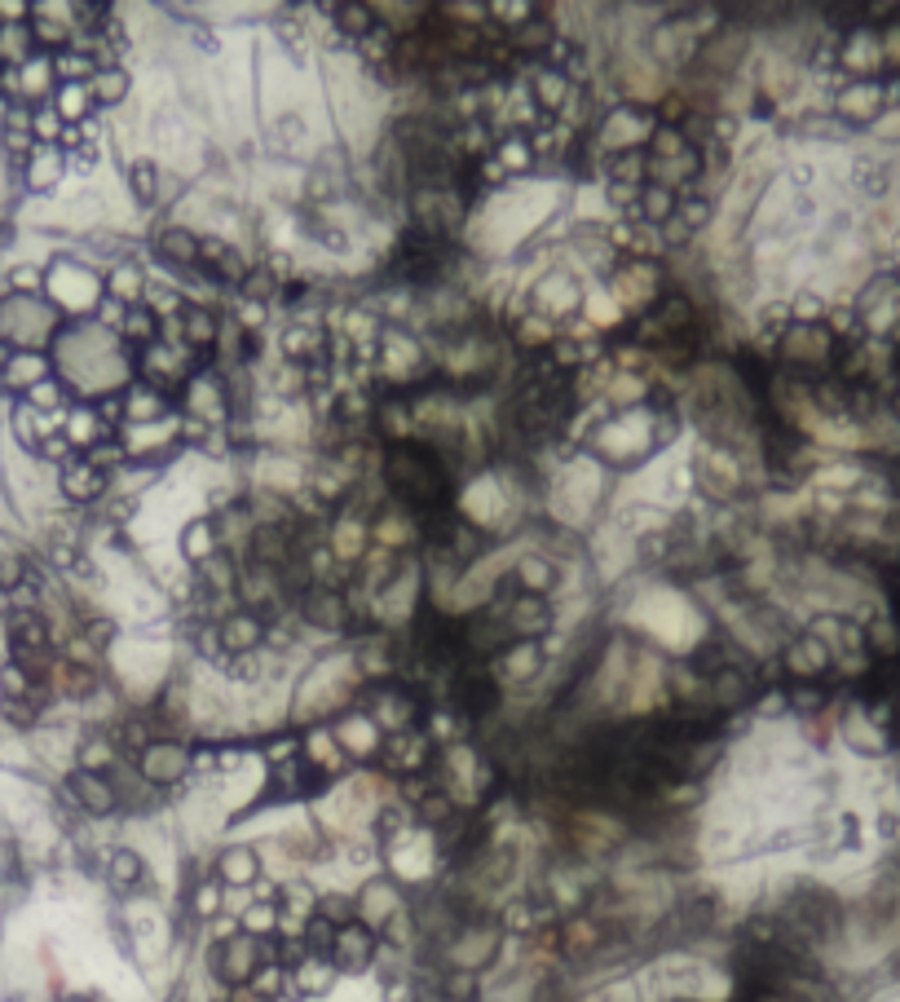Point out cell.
Wrapping results in <instances>:
<instances>
[{
    "instance_id": "cell-1",
    "label": "cell",
    "mask_w": 900,
    "mask_h": 1002,
    "mask_svg": "<svg viewBox=\"0 0 900 1002\" xmlns=\"http://www.w3.org/2000/svg\"><path fill=\"white\" fill-rule=\"evenodd\" d=\"M384 482L389 491L424 512H437L450 499V473L437 460V451L419 447V441H393L384 451Z\"/></svg>"
},
{
    "instance_id": "cell-2",
    "label": "cell",
    "mask_w": 900,
    "mask_h": 1002,
    "mask_svg": "<svg viewBox=\"0 0 900 1002\" xmlns=\"http://www.w3.org/2000/svg\"><path fill=\"white\" fill-rule=\"evenodd\" d=\"M265 963H274V950H270L261 936H252V932H235V936H225V941L212 945V971H216L225 985H235V989L252 985V976H257Z\"/></svg>"
},
{
    "instance_id": "cell-3",
    "label": "cell",
    "mask_w": 900,
    "mask_h": 1002,
    "mask_svg": "<svg viewBox=\"0 0 900 1002\" xmlns=\"http://www.w3.org/2000/svg\"><path fill=\"white\" fill-rule=\"evenodd\" d=\"M450 703H455L469 720H482L499 707V681L486 672V667H464V672H455V685H450Z\"/></svg>"
},
{
    "instance_id": "cell-4",
    "label": "cell",
    "mask_w": 900,
    "mask_h": 1002,
    "mask_svg": "<svg viewBox=\"0 0 900 1002\" xmlns=\"http://www.w3.org/2000/svg\"><path fill=\"white\" fill-rule=\"evenodd\" d=\"M331 967L335 971H350V976H358V971H367L371 963H376V932L363 923V919H354V923H345V928H335V941H331Z\"/></svg>"
},
{
    "instance_id": "cell-5",
    "label": "cell",
    "mask_w": 900,
    "mask_h": 1002,
    "mask_svg": "<svg viewBox=\"0 0 900 1002\" xmlns=\"http://www.w3.org/2000/svg\"><path fill=\"white\" fill-rule=\"evenodd\" d=\"M138 768L151 787H173L190 773V751L181 742H151L142 755H138Z\"/></svg>"
},
{
    "instance_id": "cell-6",
    "label": "cell",
    "mask_w": 900,
    "mask_h": 1002,
    "mask_svg": "<svg viewBox=\"0 0 900 1002\" xmlns=\"http://www.w3.org/2000/svg\"><path fill=\"white\" fill-rule=\"evenodd\" d=\"M67 791H71V800H75L84 813H97V817H106L110 809L120 804L116 787H110V777H106V773H88V768H75V773L67 777Z\"/></svg>"
},
{
    "instance_id": "cell-7",
    "label": "cell",
    "mask_w": 900,
    "mask_h": 1002,
    "mask_svg": "<svg viewBox=\"0 0 900 1002\" xmlns=\"http://www.w3.org/2000/svg\"><path fill=\"white\" fill-rule=\"evenodd\" d=\"M300 614H305V623L335 632V627H345V623H350V601H345V592H341V588L318 583V588H309V592H305Z\"/></svg>"
},
{
    "instance_id": "cell-8",
    "label": "cell",
    "mask_w": 900,
    "mask_h": 1002,
    "mask_svg": "<svg viewBox=\"0 0 900 1002\" xmlns=\"http://www.w3.org/2000/svg\"><path fill=\"white\" fill-rule=\"evenodd\" d=\"M428 755H433V746H428V738L415 733V729L389 733L384 746H380V759H384L393 773H419V768H428Z\"/></svg>"
},
{
    "instance_id": "cell-9",
    "label": "cell",
    "mask_w": 900,
    "mask_h": 1002,
    "mask_svg": "<svg viewBox=\"0 0 900 1002\" xmlns=\"http://www.w3.org/2000/svg\"><path fill=\"white\" fill-rule=\"evenodd\" d=\"M216 640H221V649L225 653H252L261 640H265V623H261V614H252V610H239V614H225L221 618V627H216Z\"/></svg>"
},
{
    "instance_id": "cell-10",
    "label": "cell",
    "mask_w": 900,
    "mask_h": 1002,
    "mask_svg": "<svg viewBox=\"0 0 900 1002\" xmlns=\"http://www.w3.org/2000/svg\"><path fill=\"white\" fill-rule=\"evenodd\" d=\"M781 354L791 358V363H821L830 354V331L821 322H795L791 331L781 337Z\"/></svg>"
},
{
    "instance_id": "cell-11",
    "label": "cell",
    "mask_w": 900,
    "mask_h": 1002,
    "mask_svg": "<svg viewBox=\"0 0 900 1002\" xmlns=\"http://www.w3.org/2000/svg\"><path fill=\"white\" fill-rule=\"evenodd\" d=\"M830 667V645L817 636V632H808V636H800V640H791V649H785V672L791 676H804V681H813V676H821Z\"/></svg>"
},
{
    "instance_id": "cell-12",
    "label": "cell",
    "mask_w": 900,
    "mask_h": 1002,
    "mask_svg": "<svg viewBox=\"0 0 900 1002\" xmlns=\"http://www.w3.org/2000/svg\"><path fill=\"white\" fill-rule=\"evenodd\" d=\"M199 266H203L212 279H221V283H244V274H248L244 257H239L230 244H225V239H203Z\"/></svg>"
},
{
    "instance_id": "cell-13",
    "label": "cell",
    "mask_w": 900,
    "mask_h": 1002,
    "mask_svg": "<svg viewBox=\"0 0 900 1002\" xmlns=\"http://www.w3.org/2000/svg\"><path fill=\"white\" fill-rule=\"evenodd\" d=\"M199 248H203V239L194 231H186V226H164L159 239H155V252L168 266H181V270H194L199 266Z\"/></svg>"
},
{
    "instance_id": "cell-14",
    "label": "cell",
    "mask_w": 900,
    "mask_h": 1002,
    "mask_svg": "<svg viewBox=\"0 0 900 1002\" xmlns=\"http://www.w3.org/2000/svg\"><path fill=\"white\" fill-rule=\"evenodd\" d=\"M398 910H402V901H398V893H393V883H367V887H363L358 915H363V923H367L371 932L384 928V923H393Z\"/></svg>"
},
{
    "instance_id": "cell-15",
    "label": "cell",
    "mask_w": 900,
    "mask_h": 1002,
    "mask_svg": "<svg viewBox=\"0 0 900 1002\" xmlns=\"http://www.w3.org/2000/svg\"><path fill=\"white\" fill-rule=\"evenodd\" d=\"M570 93H575V80H570L566 71L543 67V71L534 75V102H538V110H547V116L566 110V106H570Z\"/></svg>"
},
{
    "instance_id": "cell-16",
    "label": "cell",
    "mask_w": 900,
    "mask_h": 1002,
    "mask_svg": "<svg viewBox=\"0 0 900 1002\" xmlns=\"http://www.w3.org/2000/svg\"><path fill=\"white\" fill-rule=\"evenodd\" d=\"M601 941H605V923H596V919H575V923L560 928V954L566 958H592L601 950Z\"/></svg>"
},
{
    "instance_id": "cell-17",
    "label": "cell",
    "mask_w": 900,
    "mask_h": 1002,
    "mask_svg": "<svg viewBox=\"0 0 900 1002\" xmlns=\"http://www.w3.org/2000/svg\"><path fill=\"white\" fill-rule=\"evenodd\" d=\"M335 976H341V971H335L331 967V958H300L296 963V971H292V989L300 993V998H322L331 985H335Z\"/></svg>"
},
{
    "instance_id": "cell-18",
    "label": "cell",
    "mask_w": 900,
    "mask_h": 1002,
    "mask_svg": "<svg viewBox=\"0 0 900 1002\" xmlns=\"http://www.w3.org/2000/svg\"><path fill=\"white\" fill-rule=\"evenodd\" d=\"M216 870H221L225 887H252L261 879V857H257V848H230V852H221Z\"/></svg>"
},
{
    "instance_id": "cell-19",
    "label": "cell",
    "mask_w": 900,
    "mask_h": 1002,
    "mask_svg": "<svg viewBox=\"0 0 900 1002\" xmlns=\"http://www.w3.org/2000/svg\"><path fill=\"white\" fill-rule=\"evenodd\" d=\"M508 45H512V54L538 58V54H547V49L556 45V23H547L543 14H534V19H525V23L508 36Z\"/></svg>"
},
{
    "instance_id": "cell-20",
    "label": "cell",
    "mask_w": 900,
    "mask_h": 1002,
    "mask_svg": "<svg viewBox=\"0 0 900 1002\" xmlns=\"http://www.w3.org/2000/svg\"><path fill=\"white\" fill-rule=\"evenodd\" d=\"M36 49V27L27 23H0V62L5 67H27Z\"/></svg>"
},
{
    "instance_id": "cell-21",
    "label": "cell",
    "mask_w": 900,
    "mask_h": 1002,
    "mask_svg": "<svg viewBox=\"0 0 900 1002\" xmlns=\"http://www.w3.org/2000/svg\"><path fill=\"white\" fill-rule=\"evenodd\" d=\"M376 720H380L389 733L411 729V720H415V698H411L406 689H380V698H376Z\"/></svg>"
},
{
    "instance_id": "cell-22",
    "label": "cell",
    "mask_w": 900,
    "mask_h": 1002,
    "mask_svg": "<svg viewBox=\"0 0 900 1002\" xmlns=\"http://www.w3.org/2000/svg\"><path fill=\"white\" fill-rule=\"evenodd\" d=\"M609 181H614V186H631V190H640V186L649 181V155H644V151H636V146L614 151V155H609Z\"/></svg>"
},
{
    "instance_id": "cell-23",
    "label": "cell",
    "mask_w": 900,
    "mask_h": 1002,
    "mask_svg": "<svg viewBox=\"0 0 900 1002\" xmlns=\"http://www.w3.org/2000/svg\"><path fill=\"white\" fill-rule=\"evenodd\" d=\"M508 627H512V636H521V640H534L543 627H547V605H543V597H517V605H512V614H508Z\"/></svg>"
},
{
    "instance_id": "cell-24",
    "label": "cell",
    "mask_w": 900,
    "mask_h": 1002,
    "mask_svg": "<svg viewBox=\"0 0 900 1002\" xmlns=\"http://www.w3.org/2000/svg\"><path fill=\"white\" fill-rule=\"evenodd\" d=\"M106 874H110V883H116L120 893H133V887L146 883V861H142L133 848H120V852H110Z\"/></svg>"
},
{
    "instance_id": "cell-25",
    "label": "cell",
    "mask_w": 900,
    "mask_h": 1002,
    "mask_svg": "<svg viewBox=\"0 0 900 1002\" xmlns=\"http://www.w3.org/2000/svg\"><path fill=\"white\" fill-rule=\"evenodd\" d=\"M698 164H694V151L680 155V160H649V181L662 186V190H680L685 181H694Z\"/></svg>"
},
{
    "instance_id": "cell-26",
    "label": "cell",
    "mask_w": 900,
    "mask_h": 1002,
    "mask_svg": "<svg viewBox=\"0 0 900 1002\" xmlns=\"http://www.w3.org/2000/svg\"><path fill=\"white\" fill-rule=\"evenodd\" d=\"M181 331H186V345H194V350L216 345V318L203 305H181Z\"/></svg>"
},
{
    "instance_id": "cell-27",
    "label": "cell",
    "mask_w": 900,
    "mask_h": 1002,
    "mask_svg": "<svg viewBox=\"0 0 900 1002\" xmlns=\"http://www.w3.org/2000/svg\"><path fill=\"white\" fill-rule=\"evenodd\" d=\"M331 14L341 19V32L354 36V40H367L380 23H376V10L371 5H358V0H345V5H331Z\"/></svg>"
},
{
    "instance_id": "cell-28",
    "label": "cell",
    "mask_w": 900,
    "mask_h": 1002,
    "mask_svg": "<svg viewBox=\"0 0 900 1002\" xmlns=\"http://www.w3.org/2000/svg\"><path fill=\"white\" fill-rule=\"evenodd\" d=\"M125 93H129V75H125L120 67H102V71H93V80H88V97H93V102L116 106V102H125Z\"/></svg>"
},
{
    "instance_id": "cell-29",
    "label": "cell",
    "mask_w": 900,
    "mask_h": 1002,
    "mask_svg": "<svg viewBox=\"0 0 900 1002\" xmlns=\"http://www.w3.org/2000/svg\"><path fill=\"white\" fill-rule=\"evenodd\" d=\"M675 203H680V194H675V190H662V186H644V190H640V203H636V212L649 221V226H662V221H671V216H675Z\"/></svg>"
},
{
    "instance_id": "cell-30",
    "label": "cell",
    "mask_w": 900,
    "mask_h": 1002,
    "mask_svg": "<svg viewBox=\"0 0 900 1002\" xmlns=\"http://www.w3.org/2000/svg\"><path fill=\"white\" fill-rule=\"evenodd\" d=\"M181 552L190 556V562H212V556H216V526L203 517V521H190L186 526V534H181Z\"/></svg>"
},
{
    "instance_id": "cell-31",
    "label": "cell",
    "mask_w": 900,
    "mask_h": 1002,
    "mask_svg": "<svg viewBox=\"0 0 900 1002\" xmlns=\"http://www.w3.org/2000/svg\"><path fill=\"white\" fill-rule=\"evenodd\" d=\"M746 698H750V681H746V672L729 667V672L711 676V703H715V707H737V703H746Z\"/></svg>"
},
{
    "instance_id": "cell-32",
    "label": "cell",
    "mask_w": 900,
    "mask_h": 1002,
    "mask_svg": "<svg viewBox=\"0 0 900 1002\" xmlns=\"http://www.w3.org/2000/svg\"><path fill=\"white\" fill-rule=\"evenodd\" d=\"M62 486H67V495H71V499H97V495H102V469H97V464H88V460H80V464H71V469H67Z\"/></svg>"
},
{
    "instance_id": "cell-33",
    "label": "cell",
    "mask_w": 900,
    "mask_h": 1002,
    "mask_svg": "<svg viewBox=\"0 0 900 1002\" xmlns=\"http://www.w3.org/2000/svg\"><path fill=\"white\" fill-rule=\"evenodd\" d=\"M543 667V653H538V645L534 640H521V645H508V658H504V672L512 676V681H530L534 672Z\"/></svg>"
},
{
    "instance_id": "cell-34",
    "label": "cell",
    "mask_w": 900,
    "mask_h": 1002,
    "mask_svg": "<svg viewBox=\"0 0 900 1002\" xmlns=\"http://www.w3.org/2000/svg\"><path fill=\"white\" fill-rule=\"evenodd\" d=\"M283 350H287V358H296V363L322 358V331H318V327H287Z\"/></svg>"
},
{
    "instance_id": "cell-35",
    "label": "cell",
    "mask_w": 900,
    "mask_h": 1002,
    "mask_svg": "<svg viewBox=\"0 0 900 1002\" xmlns=\"http://www.w3.org/2000/svg\"><path fill=\"white\" fill-rule=\"evenodd\" d=\"M694 146L685 142V133L680 129H671V125H658L653 133H649V160H680V155H689Z\"/></svg>"
},
{
    "instance_id": "cell-36",
    "label": "cell",
    "mask_w": 900,
    "mask_h": 1002,
    "mask_svg": "<svg viewBox=\"0 0 900 1002\" xmlns=\"http://www.w3.org/2000/svg\"><path fill=\"white\" fill-rule=\"evenodd\" d=\"M517 583L525 588V597H547L552 592V566L543 562V556H525V562L517 566Z\"/></svg>"
},
{
    "instance_id": "cell-37",
    "label": "cell",
    "mask_w": 900,
    "mask_h": 1002,
    "mask_svg": "<svg viewBox=\"0 0 900 1002\" xmlns=\"http://www.w3.org/2000/svg\"><path fill=\"white\" fill-rule=\"evenodd\" d=\"M839 106H843V116H852V120H869V116H878V106H883V89H869V84L848 89Z\"/></svg>"
},
{
    "instance_id": "cell-38",
    "label": "cell",
    "mask_w": 900,
    "mask_h": 1002,
    "mask_svg": "<svg viewBox=\"0 0 900 1002\" xmlns=\"http://www.w3.org/2000/svg\"><path fill=\"white\" fill-rule=\"evenodd\" d=\"M129 190H133V199L138 203H155L159 199V168L151 164V160H138L133 168H129Z\"/></svg>"
},
{
    "instance_id": "cell-39",
    "label": "cell",
    "mask_w": 900,
    "mask_h": 1002,
    "mask_svg": "<svg viewBox=\"0 0 900 1002\" xmlns=\"http://www.w3.org/2000/svg\"><path fill=\"white\" fill-rule=\"evenodd\" d=\"M878 58H883V45H878L869 32H856V36L848 40L843 62H848L852 71H869V67H878Z\"/></svg>"
},
{
    "instance_id": "cell-40",
    "label": "cell",
    "mask_w": 900,
    "mask_h": 1002,
    "mask_svg": "<svg viewBox=\"0 0 900 1002\" xmlns=\"http://www.w3.org/2000/svg\"><path fill=\"white\" fill-rule=\"evenodd\" d=\"M159 415H164V398H159L155 389H133V393L125 398V420L151 424V420H159Z\"/></svg>"
},
{
    "instance_id": "cell-41",
    "label": "cell",
    "mask_w": 900,
    "mask_h": 1002,
    "mask_svg": "<svg viewBox=\"0 0 900 1002\" xmlns=\"http://www.w3.org/2000/svg\"><path fill=\"white\" fill-rule=\"evenodd\" d=\"M88 106H93V97H88V84H62V89H58V102H54L58 120H80Z\"/></svg>"
},
{
    "instance_id": "cell-42",
    "label": "cell",
    "mask_w": 900,
    "mask_h": 1002,
    "mask_svg": "<svg viewBox=\"0 0 900 1002\" xmlns=\"http://www.w3.org/2000/svg\"><path fill=\"white\" fill-rule=\"evenodd\" d=\"M125 331L138 341V345H151L155 331H159V314L151 305H129V318H125Z\"/></svg>"
},
{
    "instance_id": "cell-43",
    "label": "cell",
    "mask_w": 900,
    "mask_h": 1002,
    "mask_svg": "<svg viewBox=\"0 0 900 1002\" xmlns=\"http://www.w3.org/2000/svg\"><path fill=\"white\" fill-rule=\"evenodd\" d=\"M14 71H19V97H40L54 84V67L49 62H27V67H14Z\"/></svg>"
},
{
    "instance_id": "cell-44",
    "label": "cell",
    "mask_w": 900,
    "mask_h": 1002,
    "mask_svg": "<svg viewBox=\"0 0 900 1002\" xmlns=\"http://www.w3.org/2000/svg\"><path fill=\"white\" fill-rule=\"evenodd\" d=\"M495 164H499L504 173L530 168V164H534V146H530L525 138H517V133H512V138H504V142H499V155H495Z\"/></svg>"
},
{
    "instance_id": "cell-45",
    "label": "cell",
    "mask_w": 900,
    "mask_h": 1002,
    "mask_svg": "<svg viewBox=\"0 0 900 1002\" xmlns=\"http://www.w3.org/2000/svg\"><path fill=\"white\" fill-rule=\"evenodd\" d=\"M415 817H419L424 826H446L450 817H455V804H450L446 791H428V795L415 804Z\"/></svg>"
},
{
    "instance_id": "cell-46",
    "label": "cell",
    "mask_w": 900,
    "mask_h": 1002,
    "mask_svg": "<svg viewBox=\"0 0 900 1002\" xmlns=\"http://www.w3.org/2000/svg\"><path fill=\"white\" fill-rule=\"evenodd\" d=\"M318 919H327L331 928H345V923H354V915H358V901L354 897H341V893H331V897H322L318 901V910H313Z\"/></svg>"
},
{
    "instance_id": "cell-47",
    "label": "cell",
    "mask_w": 900,
    "mask_h": 1002,
    "mask_svg": "<svg viewBox=\"0 0 900 1002\" xmlns=\"http://www.w3.org/2000/svg\"><path fill=\"white\" fill-rule=\"evenodd\" d=\"M203 588H212V592H230V588H239V570L225 562V556L216 552L212 562H203Z\"/></svg>"
},
{
    "instance_id": "cell-48",
    "label": "cell",
    "mask_w": 900,
    "mask_h": 1002,
    "mask_svg": "<svg viewBox=\"0 0 900 1002\" xmlns=\"http://www.w3.org/2000/svg\"><path fill=\"white\" fill-rule=\"evenodd\" d=\"M274 287H279V279H274V270H248L244 274V283H239V292L248 296V305H261V300H270L274 296Z\"/></svg>"
},
{
    "instance_id": "cell-49",
    "label": "cell",
    "mask_w": 900,
    "mask_h": 1002,
    "mask_svg": "<svg viewBox=\"0 0 900 1002\" xmlns=\"http://www.w3.org/2000/svg\"><path fill=\"white\" fill-rule=\"evenodd\" d=\"M675 212H680V226L694 235L698 226H707V221H711V199H702V194H689V199H680V203H675Z\"/></svg>"
},
{
    "instance_id": "cell-50",
    "label": "cell",
    "mask_w": 900,
    "mask_h": 1002,
    "mask_svg": "<svg viewBox=\"0 0 900 1002\" xmlns=\"http://www.w3.org/2000/svg\"><path fill=\"white\" fill-rule=\"evenodd\" d=\"M283 985H287V976H283V963H265L257 976H252V993H261V998H274L279 1002V993H283Z\"/></svg>"
},
{
    "instance_id": "cell-51",
    "label": "cell",
    "mask_w": 900,
    "mask_h": 1002,
    "mask_svg": "<svg viewBox=\"0 0 900 1002\" xmlns=\"http://www.w3.org/2000/svg\"><path fill=\"white\" fill-rule=\"evenodd\" d=\"M402 830H406V813L402 809H380L376 813V839L380 844H393Z\"/></svg>"
},
{
    "instance_id": "cell-52",
    "label": "cell",
    "mask_w": 900,
    "mask_h": 1002,
    "mask_svg": "<svg viewBox=\"0 0 900 1002\" xmlns=\"http://www.w3.org/2000/svg\"><path fill=\"white\" fill-rule=\"evenodd\" d=\"M110 759H116V751H110L106 742H84V751H80V764H84L88 773H106Z\"/></svg>"
},
{
    "instance_id": "cell-53",
    "label": "cell",
    "mask_w": 900,
    "mask_h": 1002,
    "mask_svg": "<svg viewBox=\"0 0 900 1002\" xmlns=\"http://www.w3.org/2000/svg\"><path fill=\"white\" fill-rule=\"evenodd\" d=\"M10 372H14V376H10L14 385H36V380L49 376V363H45V358H19Z\"/></svg>"
},
{
    "instance_id": "cell-54",
    "label": "cell",
    "mask_w": 900,
    "mask_h": 1002,
    "mask_svg": "<svg viewBox=\"0 0 900 1002\" xmlns=\"http://www.w3.org/2000/svg\"><path fill=\"white\" fill-rule=\"evenodd\" d=\"M446 993L455 998V1002H473V993H477V976L473 971H455L446 980Z\"/></svg>"
},
{
    "instance_id": "cell-55",
    "label": "cell",
    "mask_w": 900,
    "mask_h": 1002,
    "mask_svg": "<svg viewBox=\"0 0 900 1002\" xmlns=\"http://www.w3.org/2000/svg\"><path fill=\"white\" fill-rule=\"evenodd\" d=\"M194 910L203 915V919H212L216 910H221V887L216 883H203L199 893H194Z\"/></svg>"
},
{
    "instance_id": "cell-56",
    "label": "cell",
    "mask_w": 900,
    "mask_h": 1002,
    "mask_svg": "<svg viewBox=\"0 0 900 1002\" xmlns=\"http://www.w3.org/2000/svg\"><path fill=\"white\" fill-rule=\"evenodd\" d=\"M521 337H530L525 345H530V350H538V345H547V341H552V327H547V322H530V327L521 331Z\"/></svg>"
},
{
    "instance_id": "cell-57",
    "label": "cell",
    "mask_w": 900,
    "mask_h": 1002,
    "mask_svg": "<svg viewBox=\"0 0 900 1002\" xmlns=\"http://www.w3.org/2000/svg\"><path fill=\"white\" fill-rule=\"evenodd\" d=\"M609 199H614L618 208H636V203H640V190H631V186H614V181H609Z\"/></svg>"
},
{
    "instance_id": "cell-58",
    "label": "cell",
    "mask_w": 900,
    "mask_h": 1002,
    "mask_svg": "<svg viewBox=\"0 0 900 1002\" xmlns=\"http://www.w3.org/2000/svg\"><path fill=\"white\" fill-rule=\"evenodd\" d=\"M36 133H40V138H58V133H62V120H58V110H45V116L36 120Z\"/></svg>"
},
{
    "instance_id": "cell-59",
    "label": "cell",
    "mask_w": 900,
    "mask_h": 1002,
    "mask_svg": "<svg viewBox=\"0 0 900 1002\" xmlns=\"http://www.w3.org/2000/svg\"><path fill=\"white\" fill-rule=\"evenodd\" d=\"M110 287H120V292H129V296H138V292H142V274H138V270H125V274H120L116 283H110Z\"/></svg>"
},
{
    "instance_id": "cell-60",
    "label": "cell",
    "mask_w": 900,
    "mask_h": 1002,
    "mask_svg": "<svg viewBox=\"0 0 900 1002\" xmlns=\"http://www.w3.org/2000/svg\"><path fill=\"white\" fill-rule=\"evenodd\" d=\"M883 58H900V27H891V32H887V40H883Z\"/></svg>"
},
{
    "instance_id": "cell-61",
    "label": "cell",
    "mask_w": 900,
    "mask_h": 1002,
    "mask_svg": "<svg viewBox=\"0 0 900 1002\" xmlns=\"http://www.w3.org/2000/svg\"><path fill=\"white\" fill-rule=\"evenodd\" d=\"M230 1002H274V998H261V993H252V989L244 985V989H235V993H230Z\"/></svg>"
}]
</instances>
